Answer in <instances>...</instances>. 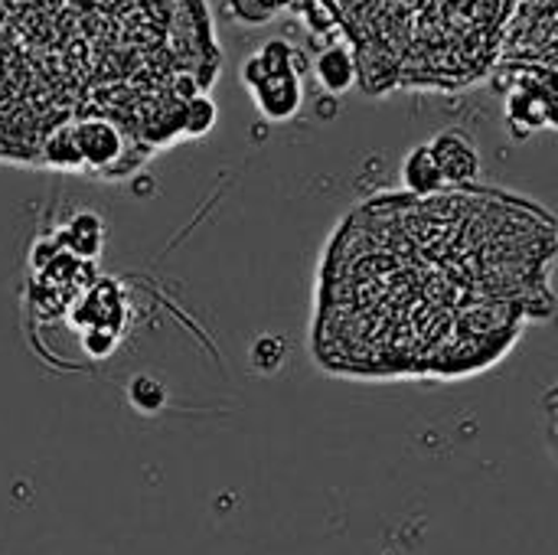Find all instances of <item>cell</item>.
Returning a JSON list of instances; mask_svg holds the SVG:
<instances>
[{
	"label": "cell",
	"instance_id": "obj_7",
	"mask_svg": "<svg viewBox=\"0 0 558 555\" xmlns=\"http://www.w3.org/2000/svg\"><path fill=\"white\" fill-rule=\"evenodd\" d=\"M294 0H226L229 13L239 20V23H248V26H258V23H268L271 16H278L281 10H288Z\"/></svg>",
	"mask_w": 558,
	"mask_h": 555
},
{
	"label": "cell",
	"instance_id": "obj_6",
	"mask_svg": "<svg viewBox=\"0 0 558 555\" xmlns=\"http://www.w3.org/2000/svg\"><path fill=\"white\" fill-rule=\"evenodd\" d=\"M314 72H317L320 85H324L327 92H333V95H337V92H347V88L356 82V62H353L350 49L340 46V43L327 46V49L317 56Z\"/></svg>",
	"mask_w": 558,
	"mask_h": 555
},
{
	"label": "cell",
	"instance_id": "obj_10",
	"mask_svg": "<svg viewBox=\"0 0 558 555\" xmlns=\"http://www.w3.org/2000/svg\"><path fill=\"white\" fill-rule=\"evenodd\" d=\"M549 124H558V92L549 95Z\"/></svg>",
	"mask_w": 558,
	"mask_h": 555
},
{
	"label": "cell",
	"instance_id": "obj_9",
	"mask_svg": "<svg viewBox=\"0 0 558 555\" xmlns=\"http://www.w3.org/2000/svg\"><path fill=\"white\" fill-rule=\"evenodd\" d=\"M281 357H284V343H281V337H262V340L255 343V350H252L255 366H258V370H265V373H271V370L281 363Z\"/></svg>",
	"mask_w": 558,
	"mask_h": 555
},
{
	"label": "cell",
	"instance_id": "obj_2",
	"mask_svg": "<svg viewBox=\"0 0 558 555\" xmlns=\"http://www.w3.org/2000/svg\"><path fill=\"white\" fill-rule=\"evenodd\" d=\"M252 92L258 111L271 121H288L298 114L304 101V85H301V69H281V72H262L258 79L245 82Z\"/></svg>",
	"mask_w": 558,
	"mask_h": 555
},
{
	"label": "cell",
	"instance_id": "obj_3",
	"mask_svg": "<svg viewBox=\"0 0 558 555\" xmlns=\"http://www.w3.org/2000/svg\"><path fill=\"white\" fill-rule=\"evenodd\" d=\"M428 147L438 157V167L445 173L448 186H471L481 177V150L471 141L468 131L461 128H445L441 134H435L428 141Z\"/></svg>",
	"mask_w": 558,
	"mask_h": 555
},
{
	"label": "cell",
	"instance_id": "obj_1",
	"mask_svg": "<svg viewBox=\"0 0 558 555\" xmlns=\"http://www.w3.org/2000/svg\"><path fill=\"white\" fill-rule=\"evenodd\" d=\"M216 72L203 0H0V160L39 164L78 118L121 124L147 160L186 137Z\"/></svg>",
	"mask_w": 558,
	"mask_h": 555
},
{
	"label": "cell",
	"instance_id": "obj_4",
	"mask_svg": "<svg viewBox=\"0 0 558 555\" xmlns=\"http://www.w3.org/2000/svg\"><path fill=\"white\" fill-rule=\"evenodd\" d=\"M56 239H59L69 252H75V255H82V258H98V252H101V245H105V222H101L98 213L78 209L65 226L56 229Z\"/></svg>",
	"mask_w": 558,
	"mask_h": 555
},
{
	"label": "cell",
	"instance_id": "obj_8",
	"mask_svg": "<svg viewBox=\"0 0 558 555\" xmlns=\"http://www.w3.org/2000/svg\"><path fill=\"white\" fill-rule=\"evenodd\" d=\"M216 118H219V111H216V101L209 98V92L193 95L190 105H186V124H183L186 137H203V134H209V131L216 128Z\"/></svg>",
	"mask_w": 558,
	"mask_h": 555
},
{
	"label": "cell",
	"instance_id": "obj_5",
	"mask_svg": "<svg viewBox=\"0 0 558 555\" xmlns=\"http://www.w3.org/2000/svg\"><path fill=\"white\" fill-rule=\"evenodd\" d=\"M402 183L412 193H418V196H432V193H438V190L448 186L445 183V173L438 167V157H435V150L428 144H415L405 154V160H402Z\"/></svg>",
	"mask_w": 558,
	"mask_h": 555
},
{
	"label": "cell",
	"instance_id": "obj_11",
	"mask_svg": "<svg viewBox=\"0 0 558 555\" xmlns=\"http://www.w3.org/2000/svg\"><path fill=\"white\" fill-rule=\"evenodd\" d=\"M546 406H549V409H553V406H558V383L553 386V389H549V393H546Z\"/></svg>",
	"mask_w": 558,
	"mask_h": 555
}]
</instances>
